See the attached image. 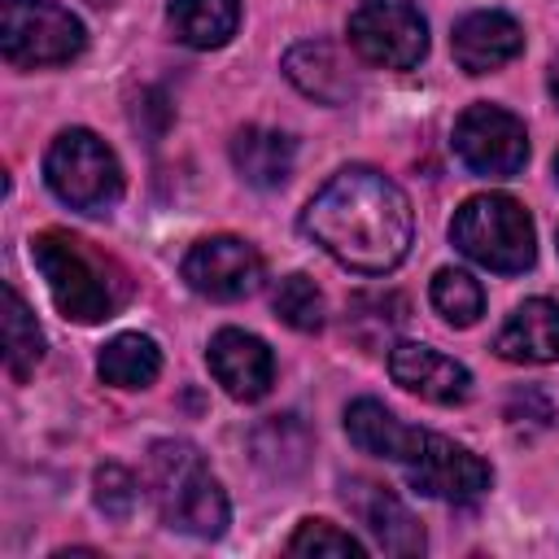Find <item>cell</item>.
I'll return each instance as SVG.
<instances>
[{
  "instance_id": "9c48e42d",
  "label": "cell",
  "mask_w": 559,
  "mask_h": 559,
  "mask_svg": "<svg viewBox=\"0 0 559 559\" xmlns=\"http://www.w3.org/2000/svg\"><path fill=\"white\" fill-rule=\"evenodd\" d=\"M411 489L428 493V498H441V502H476L493 472L485 459H476L467 445L450 441V437H437V432H424L419 450L411 463H402Z\"/></svg>"
},
{
  "instance_id": "8992f818",
  "label": "cell",
  "mask_w": 559,
  "mask_h": 559,
  "mask_svg": "<svg viewBox=\"0 0 559 559\" xmlns=\"http://www.w3.org/2000/svg\"><path fill=\"white\" fill-rule=\"evenodd\" d=\"M83 22L57 0H4L0 4V52L17 70L66 66L83 52Z\"/></svg>"
},
{
  "instance_id": "4fadbf2b",
  "label": "cell",
  "mask_w": 559,
  "mask_h": 559,
  "mask_svg": "<svg viewBox=\"0 0 559 559\" xmlns=\"http://www.w3.org/2000/svg\"><path fill=\"white\" fill-rule=\"evenodd\" d=\"M389 371H393V380L406 393H415L424 402H437V406H454V402H463L472 393L467 367L454 362V358H445L432 345H419V341L393 345L389 349Z\"/></svg>"
},
{
  "instance_id": "f1b7e54d",
  "label": "cell",
  "mask_w": 559,
  "mask_h": 559,
  "mask_svg": "<svg viewBox=\"0 0 559 559\" xmlns=\"http://www.w3.org/2000/svg\"><path fill=\"white\" fill-rule=\"evenodd\" d=\"M87 4H96V9H105V4H114V0H87Z\"/></svg>"
},
{
  "instance_id": "484cf974",
  "label": "cell",
  "mask_w": 559,
  "mask_h": 559,
  "mask_svg": "<svg viewBox=\"0 0 559 559\" xmlns=\"http://www.w3.org/2000/svg\"><path fill=\"white\" fill-rule=\"evenodd\" d=\"M367 546L354 537V533H345V528H336L332 520H301L297 524V533L288 537V555H362Z\"/></svg>"
},
{
  "instance_id": "2e32d148",
  "label": "cell",
  "mask_w": 559,
  "mask_h": 559,
  "mask_svg": "<svg viewBox=\"0 0 559 559\" xmlns=\"http://www.w3.org/2000/svg\"><path fill=\"white\" fill-rule=\"evenodd\" d=\"M345 432L358 450L376 454V459H393V463H411L419 441H424V428H406L389 406H380L376 397H358L349 402L345 411Z\"/></svg>"
},
{
  "instance_id": "4316f807",
  "label": "cell",
  "mask_w": 559,
  "mask_h": 559,
  "mask_svg": "<svg viewBox=\"0 0 559 559\" xmlns=\"http://www.w3.org/2000/svg\"><path fill=\"white\" fill-rule=\"evenodd\" d=\"M135 502H140V485H135V476L127 467H118V463L96 467V507L105 515L127 520L135 511Z\"/></svg>"
},
{
  "instance_id": "52a82bcc",
  "label": "cell",
  "mask_w": 559,
  "mask_h": 559,
  "mask_svg": "<svg viewBox=\"0 0 559 559\" xmlns=\"http://www.w3.org/2000/svg\"><path fill=\"white\" fill-rule=\"evenodd\" d=\"M349 48L384 70H411L428 52L424 13L411 0H358L349 13Z\"/></svg>"
},
{
  "instance_id": "7c38bea8",
  "label": "cell",
  "mask_w": 559,
  "mask_h": 559,
  "mask_svg": "<svg viewBox=\"0 0 559 559\" xmlns=\"http://www.w3.org/2000/svg\"><path fill=\"white\" fill-rule=\"evenodd\" d=\"M205 358H210L214 380H218L236 402H258V397L271 393L275 358H271L266 341H258L253 332H240V328H223V332H214Z\"/></svg>"
},
{
  "instance_id": "9a60e30c",
  "label": "cell",
  "mask_w": 559,
  "mask_h": 559,
  "mask_svg": "<svg viewBox=\"0 0 559 559\" xmlns=\"http://www.w3.org/2000/svg\"><path fill=\"white\" fill-rule=\"evenodd\" d=\"M493 349L507 362H555L559 358V301L533 297L511 310L502 332L493 336Z\"/></svg>"
},
{
  "instance_id": "d4e9b609",
  "label": "cell",
  "mask_w": 559,
  "mask_h": 559,
  "mask_svg": "<svg viewBox=\"0 0 559 559\" xmlns=\"http://www.w3.org/2000/svg\"><path fill=\"white\" fill-rule=\"evenodd\" d=\"M271 306H275V314H280L293 332H319V328H323V293H319L314 280L301 275V271H293V275L280 280Z\"/></svg>"
},
{
  "instance_id": "8fae6325",
  "label": "cell",
  "mask_w": 559,
  "mask_h": 559,
  "mask_svg": "<svg viewBox=\"0 0 559 559\" xmlns=\"http://www.w3.org/2000/svg\"><path fill=\"white\" fill-rule=\"evenodd\" d=\"M341 498H345V507L358 515V524L376 537L380 550H389V555H419V550H424V528H419L415 515L402 507V498L389 493L384 485L354 476V480L341 485Z\"/></svg>"
},
{
  "instance_id": "7a4b0ae2",
  "label": "cell",
  "mask_w": 559,
  "mask_h": 559,
  "mask_svg": "<svg viewBox=\"0 0 559 559\" xmlns=\"http://www.w3.org/2000/svg\"><path fill=\"white\" fill-rule=\"evenodd\" d=\"M31 262L44 275L52 306L74 323L114 319L131 297V275L83 236L39 231L31 240Z\"/></svg>"
},
{
  "instance_id": "cb8c5ba5",
  "label": "cell",
  "mask_w": 559,
  "mask_h": 559,
  "mask_svg": "<svg viewBox=\"0 0 559 559\" xmlns=\"http://www.w3.org/2000/svg\"><path fill=\"white\" fill-rule=\"evenodd\" d=\"M432 306H437V314H441L445 323L472 328V323L480 319V310H485V293H480V284H476L467 271L441 266V271L432 275Z\"/></svg>"
},
{
  "instance_id": "44dd1931",
  "label": "cell",
  "mask_w": 559,
  "mask_h": 559,
  "mask_svg": "<svg viewBox=\"0 0 559 559\" xmlns=\"http://www.w3.org/2000/svg\"><path fill=\"white\" fill-rule=\"evenodd\" d=\"M406 323V301L397 293H358L349 301V314H345V332L362 345V349H384L393 341V332ZM393 349V345H389Z\"/></svg>"
},
{
  "instance_id": "ffe728a7",
  "label": "cell",
  "mask_w": 559,
  "mask_h": 559,
  "mask_svg": "<svg viewBox=\"0 0 559 559\" xmlns=\"http://www.w3.org/2000/svg\"><path fill=\"white\" fill-rule=\"evenodd\" d=\"M96 371H100V380L114 384V389H144V384H153L157 371H162V349H157L148 336H140V332H118V336L100 349Z\"/></svg>"
},
{
  "instance_id": "f546056e",
  "label": "cell",
  "mask_w": 559,
  "mask_h": 559,
  "mask_svg": "<svg viewBox=\"0 0 559 559\" xmlns=\"http://www.w3.org/2000/svg\"><path fill=\"white\" fill-rule=\"evenodd\" d=\"M555 179H559V157H555Z\"/></svg>"
},
{
  "instance_id": "e0dca14e",
  "label": "cell",
  "mask_w": 559,
  "mask_h": 559,
  "mask_svg": "<svg viewBox=\"0 0 559 559\" xmlns=\"http://www.w3.org/2000/svg\"><path fill=\"white\" fill-rule=\"evenodd\" d=\"M284 74H288L306 96H314L319 105H341V100L354 92L345 61H341L336 48L323 44V39H301V44H293L288 57H284Z\"/></svg>"
},
{
  "instance_id": "603a6c76",
  "label": "cell",
  "mask_w": 559,
  "mask_h": 559,
  "mask_svg": "<svg viewBox=\"0 0 559 559\" xmlns=\"http://www.w3.org/2000/svg\"><path fill=\"white\" fill-rule=\"evenodd\" d=\"M39 358H44V332H39L31 306L17 297V288H4V362H9V376L26 380Z\"/></svg>"
},
{
  "instance_id": "3957f363",
  "label": "cell",
  "mask_w": 559,
  "mask_h": 559,
  "mask_svg": "<svg viewBox=\"0 0 559 559\" xmlns=\"http://www.w3.org/2000/svg\"><path fill=\"white\" fill-rule=\"evenodd\" d=\"M148 489L157 515L192 537H218L227 528V493L188 441H157L148 450Z\"/></svg>"
},
{
  "instance_id": "5b68a950",
  "label": "cell",
  "mask_w": 559,
  "mask_h": 559,
  "mask_svg": "<svg viewBox=\"0 0 559 559\" xmlns=\"http://www.w3.org/2000/svg\"><path fill=\"white\" fill-rule=\"evenodd\" d=\"M44 179L57 192V201L83 214H109L114 201L122 197V166L114 148L83 127H70L48 144Z\"/></svg>"
},
{
  "instance_id": "5bb4252c",
  "label": "cell",
  "mask_w": 559,
  "mask_h": 559,
  "mask_svg": "<svg viewBox=\"0 0 559 559\" xmlns=\"http://www.w3.org/2000/svg\"><path fill=\"white\" fill-rule=\"evenodd\" d=\"M454 61L467 70V74H489L507 61L520 57L524 48V31L515 17L498 13V9H480V13H467L459 26H454Z\"/></svg>"
},
{
  "instance_id": "83f0119b",
  "label": "cell",
  "mask_w": 559,
  "mask_h": 559,
  "mask_svg": "<svg viewBox=\"0 0 559 559\" xmlns=\"http://www.w3.org/2000/svg\"><path fill=\"white\" fill-rule=\"evenodd\" d=\"M550 92H555V100H559V61L550 66Z\"/></svg>"
},
{
  "instance_id": "ac0fdd59",
  "label": "cell",
  "mask_w": 559,
  "mask_h": 559,
  "mask_svg": "<svg viewBox=\"0 0 559 559\" xmlns=\"http://www.w3.org/2000/svg\"><path fill=\"white\" fill-rule=\"evenodd\" d=\"M231 162L245 183L253 188H280L293 175V140L271 127H245L231 140Z\"/></svg>"
},
{
  "instance_id": "ba28073f",
  "label": "cell",
  "mask_w": 559,
  "mask_h": 559,
  "mask_svg": "<svg viewBox=\"0 0 559 559\" xmlns=\"http://www.w3.org/2000/svg\"><path fill=\"white\" fill-rule=\"evenodd\" d=\"M454 153L472 175L511 179L528 162L524 122L498 105H467L454 122Z\"/></svg>"
},
{
  "instance_id": "d6986e66",
  "label": "cell",
  "mask_w": 559,
  "mask_h": 559,
  "mask_svg": "<svg viewBox=\"0 0 559 559\" xmlns=\"http://www.w3.org/2000/svg\"><path fill=\"white\" fill-rule=\"evenodd\" d=\"M166 17L188 48H223L240 26V0H170Z\"/></svg>"
},
{
  "instance_id": "7402d4cb",
  "label": "cell",
  "mask_w": 559,
  "mask_h": 559,
  "mask_svg": "<svg viewBox=\"0 0 559 559\" xmlns=\"http://www.w3.org/2000/svg\"><path fill=\"white\" fill-rule=\"evenodd\" d=\"M306 454H310V432L293 415H275L253 432V459L275 476H293L306 463Z\"/></svg>"
},
{
  "instance_id": "277c9868",
  "label": "cell",
  "mask_w": 559,
  "mask_h": 559,
  "mask_svg": "<svg viewBox=\"0 0 559 559\" xmlns=\"http://www.w3.org/2000/svg\"><path fill=\"white\" fill-rule=\"evenodd\" d=\"M450 240L498 275H520L537 258V231L528 210L507 192L467 197L450 218Z\"/></svg>"
},
{
  "instance_id": "6da1fadb",
  "label": "cell",
  "mask_w": 559,
  "mask_h": 559,
  "mask_svg": "<svg viewBox=\"0 0 559 559\" xmlns=\"http://www.w3.org/2000/svg\"><path fill=\"white\" fill-rule=\"evenodd\" d=\"M301 231L341 266L384 275L406 258L415 214L389 175L371 166H345L310 197L301 210Z\"/></svg>"
},
{
  "instance_id": "30bf717a",
  "label": "cell",
  "mask_w": 559,
  "mask_h": 559,
  "mask_svg": "<svg viewBox=\"0 0 559 559\" xmlns=\"http://www.w3.org/2000/svg\"><path fill=\"white\" fill-rule=\"evenodd\" d=\"M183 280L210 301H240L262 284V258L240 236H205L188 249Z\"/></svg>"
}]
</instances>
